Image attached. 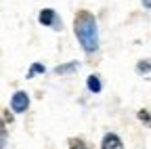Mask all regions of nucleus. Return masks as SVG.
<instances>
[{
	"label": "nucleus",
	"mask_w": 151,
	"mask_h": 149,
	"mask_svg": "<svg viewBox=\"0 0 151 149\" xmlns=\"http://www.w3.org/2000/svg\"><path fill=\"white\" fill-rule=\"evenodd\" d=\"M73 30L76 36L82 44V48L86 53H94L99 48V34H97V21L88 11H78L73 19Z\"/></svg>",
	"instance_id": "f257e3e1"
},
{
	"label": "nucleus",
	"mask_w": 151,
	"mask_h": 149,
	"mask_svg": "<svg viewBox=\"0 0 151 149\" xmlns=\"http://www.w3.org/2000/svg\"><path fill=\"white\" fill-rule=\"evenodd\" d=\"M27 105H29V99H27V95L25 92H15L13 95V99H11V107H13V111H25L27 109Z\"/></svg>",
	"instance_id": "f03ea898"
},
{
	"label": "nucleus",
	"mask_w": 151,
	"mask_h": 149,
	"mask_svg": "<svg viewBox=\"0 0 151 149\" xmlns=\"http://www.w3.org/2000/svg\"><path fill=\"white\" fill-rule=\"evenodd\" d=\"M101 149H124V145H122V141H120L118 135L109 132V135L103 137V141H101Z\"/></svg>",
	"instance_id": "7ed1b4c3"
},
{
	"label": "nucleus",
	"mask_w": 151,
	"mask_h": 149,
	"mask_svg": "<svg viewBox=\"0 0 151 149\" xmlns=\"http://www.w3.org/2000/svg\"><path fill=\"white\" fill-rule=\"evenodd\" d=\"M38 21H40L42 25H57V15L52 9H44L40 13V17H38Z\"/></svg>",
	"instance_id": "20e7f679"
},
{
	"label": "nucleus",
	"mask_w": 151,
	"mask_h": 149,
	"mask_svg": "<svg viewBox=\"0 0 151 149\" xmlns=\"http://www.w3.org/2000/svg\"><path fill=\"white\" fill-rule=\"evenodd\" d=\"M88 90L90 92H99L101 90V80L97 76H88Z\"/></svg>",
	"instance_id": "39448f33"
},
{
	"label": "nucleus",
	"mask_w": 151,
	"mask_h": 149,
	"mask_svg": "<svg viewBox=\"0 0 151 149\" xmlns=\"http://www.w3.org/2000/svg\"><path fill=\"white\" fill-rule=\"evenodd\" d=\"M76 67H78V63H69V65H59V67H55V73H67V71H73Z\"/></svg>",
	"instance_id": "423d86ee"
},
{
	"label": "nucleus",
	"mask_w": 151,
	"mask_h": 149,
	"mask_svg": "<svg viewBox=\"0 0 151 149\" xmlns=\"http://www.w3.org/2000/svg\"><path fill=\"white\" fill-rule=\"evenodd\" d=\"M40 71H44V65H40V63H34V65H32V69H29V73H27V78H32L34 73H40Z\"/></svg>",
	"instance_id": "0eeeda50"
},
{
	"label": "nucleus",
	"mask_w": 151,
	"mask_h": 149,
	"mask_svg": "<svg viewBox=\"0 0 151 149\" xmlns=\"http://www.w3.org/2000/svg\"><path fill=\"white\" fill-rule=\"evenodd\" d=\"M137 71H139V73H143V71H151V63H145V61H141V63L137 65Z\"/></svg>",
	"instance_id": "6e6552de"
},
{
	"label": "nucleus",
	"mask_w": 151,
	"mask_h": 149,
	"mask_svg": "<svg viewBox=\"0 0 151 149\" xmlns=\"http://www.w3.org/2000/svg\"><path fill=\"white\" fill-rule=\"evenodd\" d=\"M139 118H141V120H143V122H147V124H149V126H151V116H149V114H147V111H145V109H143V111H139Z\"/></svg>",
	"instance_id": "1a4fd4ad"
},
{
	"label": "nucleus",
	"mask_w": 151,
	"mask_h": 149,
	"mask_svg": "<svg viewBox=\"0 0 151 149\" xmlns=\"http://www.w3.org/2000/svg\"><path fill=\"white\" fill-rule=\"evenodd\" d=\"M69 149H86V147H84V143H82V141L71 139V147H69Z\"/></svg>",
	"instance_id": "9d476101"
},
{
	"label": "nucleus",
	"mask_w": 151,
	"mask_h": 149,
	"mask_svg": "<svg viewBox=\"0 0 151 149\" xmlns=\"http://www.w3.org/2000/svg\"><path fill=\"white\" fill-rule=\"evenodd\" d=\"M143 4L145 6H151V0H143Z\"/></svg>",
	"instance_id": "9b49d317"
}]
</instances>
